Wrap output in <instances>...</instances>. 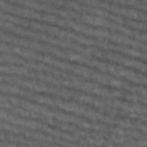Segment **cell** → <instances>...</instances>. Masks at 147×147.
Returning a JSON list of instances; mask_svg holds the SVG:
<instances>
[{
    "label": "cell",
    "instance_id": "obj_1",
    "mask_svg": "<svg viewBox=\"0 0 147 147\" xmlns=\"http://www.w3.org/2000/svg\"><path fill=\"white\" fill-rule=\"evenodd\" d=\"M1 72L2 74H7V75H24L26 76V74L29 72L28 68L22 65V67H17L14 64H8L7 63H2L1 65Z\"/></svg>",
    "mask_w": 147,
    "mask_h": 147
}]
</instances>
